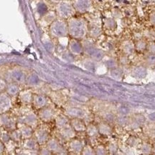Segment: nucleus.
Returning <instances> with one entry per match:
<instances>
[{"mask_svg": "<svg viewBox=\"0 0 155 155\" xmlns=\"http://www.w3.org/2000/svg\"><path fill=\"white\" fill-rule=\"evenodd\" d=\"M149 50L152 54H155V42H151L148 46Z\"/></svg>", "mask_w": 155, "mask_h": 155, "instance_id": "4", "label": "nucleus"}, {"mask_svg": "<svg viewBox=\"0 0 155 155\" xmlns=\"http://www.w3.org/2000/svg\"><path fill=\"white\" fill-rule=\"evenodd\" d=\"M146 47H147V43H146L144 40H139V41L136 43V48H137L139 50L145 49Z\"/></svg>", "mask_w": 155, "mask_h": 155, "instance_id": "2", "label": "nucleus"}, {"mask_svg": "<svg viewBox=\"0 0 155 155\" xmlns=\"http://www.w3.org/2000/svg\"><path fill=\"white\" fill-rule=\"evenodd\" d=\"M150 20H151V22H152L153 25H155V14H153L151 16Z\"/></svg>", "mask_w": 155, "mask_h": 155, "instance_id": "5", "label": "nucleus"}, {"mask_svg": "<svg viewBox=\"0 0 155 155\" xmlns=\"http://www.w3.org/2000/svg\"><path fill=\"white\" fill-rule=\"evenodd\" d=\"M149 1H155V0H149Z\"/></svg>", "mask_w": 155, "mask_h": 155, "instance_id": "6", "label": "nucleus"}, {"mask_svg": "<svg viewBox=\"0 0 155 155\" xmlns=\"http://www.w3.org/2000/svg\"><path fill=\"white\" fill-rule=\"evenodd\" d=\"M74 25L72 26V32H73L75 36H81V34H83V33L84 32V25H82L81 22H75V23H73Z\"/></svg>", "mask_w": 155, "mask_h": 155, "instance_id": "1", "label": "nucleus"}, {"mask_svg": "<svg viewBox=\"0 0 155 155\" xmlns=\"http://www.w3.org/2000/svg\"><path fill=\"white\" fill-rule=\"evenodd\" d=\"M147 62L149 64H155V54H150L147 58Z\"/></svg>", "mask_w": 155, "mask_h": 155, "instance_id": "3", "label": "nucleus"}]
</instances>
